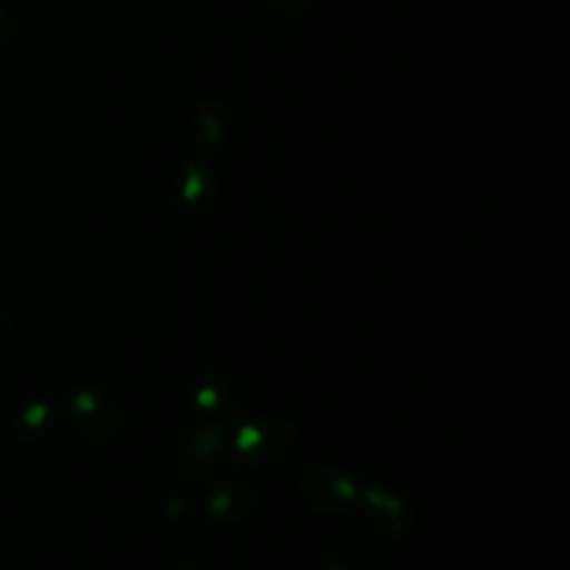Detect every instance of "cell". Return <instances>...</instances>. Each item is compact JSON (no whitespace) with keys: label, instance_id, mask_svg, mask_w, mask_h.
Masks as SVG:
<instances>
[{"label":"cell","instance_id":"6da1fadb","mask_svg":"<svg viewBox=\"0 0 570 570\" xmlns=\"http://www.w3.org/2000/svg\"><path fill=\"white\" fill-rule=\"evenodd\" d=\"M234 428L227 421L205 419L196 423L183 439L178 456V479L185 488H198L207 483L227 454L232 452Z\"/></svg>","mask_w":570,"mask_h":570},{"label":"cell","instance_id":"7a4b0ae2","mask_svg":"<svg viewBox=\"0 0 570 570\" xmlns=\"http://www.w3.org/2000/svg\"><path fill=\"white\" fill-rule=\"evenodd\" d=\"M296 441L298 432L289 421L256 416L234 428L232 454L245 465L261 468L287 459L294 452Z\"/></svg>","mask_w":570,"mask_h":570},{"label":"cell","instance_id":"3957f363","mask_svg":"<svg viewBox=\"0 0 570 570\" xmlns=\"http://www.w3.org/2000/svg\"><path fill=\"white\" fill-rule=\"evenodd\" d=\"M67 421L89 441H109L122 428V412L116 401L98 390H78L67 405Z\"/></svg>","mask_w":570,"mask_h":570},{"label":"cell","instance_id":"277c9868","mask_svg":"<svg viewBox=\"0 0 570 570\" xmlns=\"http://www.w3.org/2000/svg\"><path fill=\"white\" fill-rule=\"evenodd\" d=\"M301 499L316 512H338L358 499V485L338 465H314L301 479Z\"/></svg>","mask_w":570,"mask_h":570},{"label":"cell","instance_id":"5b68a950","mask_svg":"<svg viewBox=\"0 0 570 570\" xmlns=\"http://www.w3.org/2000/svg\"><path fill=\"white\" fill-rule=\"evenodd\" d=\"M367 517L387 537H403L414 528V508L394 490L367 488L363 492Z\"/></svg>","mask_w":570,"mask_h":570},{"label":"cell","instance_id":"8992f818","mask_svg":"<svg viewBox=\"0 0 570 570\" xmlns=\"http://www.w3.org/2000/svg\"><path fill=\"white\" fill-rule=\"evenodd\" d=\"M207 508L223 517V519H232V521H252L258 517V512L263 510V497L261 492L243 481H229L218 485L209 499H207Z\"/></svg>","mask_w":570,"mask_h":570},{"label":"cell","instance_id":"52a82bcc","mask_svg":"<svg viewBox=\"0 0 570 570\" xmlns=\"http://www.w3.org/2000/svg\"><path fill=\"white\" fill-rule=\"evenodd\" d=\"M178 191L185 212L191 218H205L216 200V185L209 167L198 160L185 163L178 178Z\"/></svg>","mask_w":570,"mask_h":570},{"label":"cell","instance_id":"ba28073f","mask_svg":"<svg viewBox=\"0 0 570 570\" xmlns=\"http://www.w3.org/2000/svg\"><path fill=\"white\" fill-rule=\"evenodd\" d=\"M225 136V111L218 102H200L191 111L189 120V140L194 149L209 154L218 149Z\"/></svg>","mask_w":570,"mask_h":570},{"label":"cell","instance_id":"9c48e42d","mask_svg":"<svg viewBox=\"0 0 570 570\" xmlns=\"http://www.w3.org/2000/svg\"><path fill=\"white\" fill-rule=\"evenodd\" d=\"M58 428V412L51 403L45 401H31L24 403L11 419H9V430L18 439L36 441L49 436Z\"/></svg>","mask_w":570,"mask_h":570},{"label":"cell","instance_id":"30bf717a","mask_svg":"<svg viewBox=\"0 0 570 570\" xmlns=\"http://www.w3.org/2000/svg\"><path fill=\"white\" fill-rule=\"evenodd\" d=\"M325 570H379L376 552L370 541L361 537L341 539L330 548Z\"/></svg>","mask_w":570,"mask_h":570},{"label":"cell","instance_id":"8fae6325","mask_svg":"<svg viewBox=\"0 0 570 570\" xmlns=\"http://www.w3.org/2000/svg\"><path fill=\"white\" fill-rule=\"evenodd\" d=\"M227 392H229L227 381L220 374H214L207 381H203V385L196 390V396H194L196 407L203 412H212L227 399Z\"/></svg>","mask_w":570,"mask_h":570},{"label":"cell","instance_id":"7c38bea8","mask_svg":"<svg viewBox=\"0 0 570 570\" xmlns=\"http://www.w3.org/2000/svg\"><path fill=\"white\" fill-rule=\"evenodd\" d=\"M156 512L165 519V521H180L191 512V503L187 501L185 494L178 492H165L156 499L154 503Z\"/></svg>","mask_w":570,"mask_h":570},{"label":"cell","instance_id":"4fadbf2b","mask_svg":"<svg viewBox=\"0 0 570 570\" xmlns=\"http://www.w3.org/2000/svg\"><path fill=\"white\" fill-rule=\"evenodd\" d=\"M267 9L281 18H305L318 4V0H265Z\"/></svg>","mask_w":570,"mask_h":570},{"label":"cell","instance_id":"5bb4252c","mask_svg":"<svg viewBox=\"0 0 570 570\" xmlns=\"http://www.w3.org/2000/svg\"><path fill=\"white\" fill-rule=\"evenodd\" d=\"M13 334H16V318L9 309L0 307V352L11 343Z\"/></svg>","mask_w":570,"mask_h":570},{"label":"cell","instance_id":"9a60e30c","mask_svg":"<svg viewBox=\"0 0 570 570\" xmlns=\"http://www.w3.org/2000/svg\"><path fill=\"white\" fill-rule=\"evenodd\" d=\"M163 570H200V568H198V563H196L194 557L180 552V554H176Z\"/></svg>","mask_w":570,"mask_h":570},{"label":"cell","instance_id":"2e32d148","mask_svg":"<svg viewBox=\"0 0 570 570\" xmlns=\"http://www.w3.org/2000/svg\"><path fill=\"white\" fill-rule=\"evenodd\" d=\"M7 36H9V24H7V20H4V16H2V11H0V49L4 47Z\"/></svg>","mask_w":570,"mask_h":570}]
</instances>
